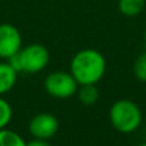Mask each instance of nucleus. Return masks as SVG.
<instances>
[{"instance_id":"f8f14e48","label":"nucleus","mask_w":146,"mask_h":146,"mask_svg":"<svg viewBox=\"0 0 146 146\" xmlns=\"http://www.w3.org/2000/svg\"><path fill=\"white\" fill-rule=\"evenodd\" d=\"M135 77L141 82H146V51L141 53L133 63Z\"/></svg>"},{"instance_id":"f03ea898","label":"nucleus","mask_w":146,"mask_h":146,"mask_svg":"<svg viewBox=\"0 0 146 146\" xmlns=\"http://www.w3.org/2000/svg\"><path fill=\"white\" fill-rule=\"evenodd\" d=\"M109 119L117 131L122 133H132L141 124L142 113L137 104L127 99H122L110 106Z\"/></svg>"},{"instance_id":"0eeeda50","label":"nucleus","mask_w":146,"mask_h":146,"mask_svg":"<svg viewBox=\"0 0 146 146\" xmlns=\"http://www.w3.org/2000/svg\"><path fill=\"white\" fill-rule=\"evenodd\" d=\"M18 72L8 62H0V96L9 92L17 82Z\"/></svg>"},{"instance_id":"2eb2a0df","label":"nucleus","mask_w":146,"mask_h":146,"mask_svg":"<svg viewBox=\"0 0 146 146\" xmlns=\"http://www.w3.org/2000/svg\"><path fill=\"white\" fill-rule=\"evenodd\" d=\"M145 44H146V28H145Z\"/></svg>"},{"instance_id":"7ed1b4c3","label":"nucleus","mask_w":146,"mask_h":146,"mask_svg":"<svg viewBox=\"0 0 146 146\" xmlns=\"http://www.w3.org/2000/svg\"><path fill=\"white\" fill-rule=\"evenodd\" d=\"M19 60V72L38 73L46 68L49 63L48 49L41 44H30L19 50L17 54Z\"/></svg>"},{"instance_id":"1a4fd4ad","label":"nucleus","mask_w":146,"mask_h":146,"mask_svg":"<svg viewBox=\"0 0 146 146\" xmlns=\"http://www.w3.org/2000/svg\"><path fill=\"white\" fill-rule=\"evenodd\" d=\"M78 100L85 105H92L99 99V91L95 85H81L77 90Z\"/></svg>"},{"instance_id":"423d86ee","label":"nucleus","mask_w":146,"mask_h":146,"mask_svg":"<svg viewBox=\"0 0 146 146\" xmlns=\"http://www.w3.org/2000/svg\"><path fill=\"white\" fill-rule=\"evenodd\" d=\"M59 129V122L55 115L50 113H40L31 119L28 124V131L33 139L49 140Z\"/></svg>"},{"instance_id":"6e6552de","label":"nucleus","mask_w":146,"mask_h":146,"mask_svg":"<svg viewBox=\"0 0 146 146\" xmlns=\"http://www.w3.org/2000/svg\"><path fill=\"white\" fill-rule=\"evenodd\" d=\"M118 8L126 17H136L144 10L145 0H119Z\"/></svg>"},{"instance_id":"9b49d317","label":"nucleus","mask_w":146,"mask_h":146,"mask_svg":"<svg viewBox=\"0 0 146 146\" xmlns=\"http://www.w3.org/2000/svg\"><path fill=\"white\" fill-rule=\"evenodd\" d=\"M13 115L12 106L9 105L7 100L0 96V129L7 128V126L10 123Z\"/></svg>"},{"instance_id":"39448f33","label":"nucleus","mask_w":146,"mask_h":146,"mask_svg":"<svg viewBox=\"0 0 146 146\" xmlns=\"http://www.w3.org/2000/svg\"><path fill=\"white\" fill-rule=\"evenodd\" d=\"M22 49V36L15 26L0 25V59H9Z\"/></svg>"},{"instance_id":"f257e3e1","label":"nucleus","mask_w":146,"mask_h":146,"mask_svg":"<svg viewBox=\"0 0 146 146\" xmlns=\"http://www.w3.org/2000/svg\"><path fill=\"white\" fill-rule=\"evenodd\" d=\"M106 62L104 55L94 49H83L74 54L69 72L78 85H96L105 74Z\"/></svg>"},{"instance_id":"20e7f679","label":"nucleus","mask_w":146,"mask_h":146,"mask_svg":"<svg viewBox=\"0 0 146 146\" xmlns=\"http://www.w3.org/2000/svg\"><path fill=\"white\" fill-rule=\"evenodd\" d=\"M78 83L71 72L56 71L49 73L44 81L45 91L55 99H69L77 92Z\"/></svg>"},{"instance_id":"ddd939ff","label":"nucleus","mask_w":146,"mask_h":146,"mask_svg":"<svg viewBox=\"0 0 146 146\" xmlns=\"http://www.w3.org/2000/svg\"><path fill=\"white\" fill-rule=\"evenodd\" d=\"M27 146H51L49 144L48 140H40V139H33L32 141L27 142Z\"/></svg>"},{"instance_id":"9d476101","label":"nucleus","mask_w":146,"mask_h":146,"mask_svg":"<svg viewBox=\"0 0 146 146\" xmlns=\"http://www.w3.org/2000/svg\"><path fill=\"white\" fill-rule=\"evenodd\" d=\"M0 146H27V142L14 131L0 129Z\"/></svg>"},{"instance_id":"4468645a","label":"nucleus","mask_w":146,"mask_h":146,"mask_svg":"<svg viewBox=\"0 0 146 146\" xmlns=\"http://www.w3.org/2000/svg\"><path fill=\"white\" fill-rule=\"evenodd\" d=\"M137 146H146V142H145V144H140V145H137Z\"/></svg>"}]
</instances>
